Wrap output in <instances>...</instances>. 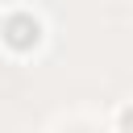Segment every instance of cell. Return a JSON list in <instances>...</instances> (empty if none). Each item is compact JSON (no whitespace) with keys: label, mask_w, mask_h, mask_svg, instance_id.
I'll use <instances>...</instances> for the list:
<instances>
[{"label":"cell","mask_w":133,"mask_h":133,"mask_svg":"<svg viewBox=\"0 0 133 133\" xmlns=\"http://www.w3.org/2000/svg\"><path fill=\"white\" fill-rule=\"evenodd\" d=\"M4 33H8V42H12L17 50H25V46H33V42H37V33H42V29H37V21H33V17H12V21L4 25Z\"/></svg>","instance_id":"cell-1"},{"label":"cell","mask_w":133,"mask_h":133,"mask_svg":"<svg viewBox=\"0 0 133 133\" xmlns=\"http://www.w3.org/2000/svg\"><path fill=\"white\" fill-rule=\"evenodd\" d=\"M125 125H129V129H133V112H125Z\"/></svg>","instance_id":"cell-2"}]
</instances>
